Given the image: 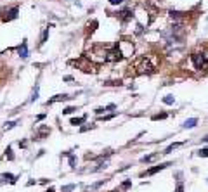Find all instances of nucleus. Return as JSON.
Instances as JSON below:
<instances>
[{"instance_id":"3","label":"nucleus","mask_w":208,"mask_h":192,"mask_svg":"<svg viewBox=\"0 0 208 192\" xmlns=\"http://www.w3.org/2000/svg\"><path fill=\"white\" fill-rule=\"evenodd\" d=\"M191 61H193V64H194V68L196 69H205L208 66V57H206V54H193L191 55Z\"/></svg>"},{"instance_id":"27","label":"nucleus","mask_w":208,"mask_h":192,"mask_svg":"<svg viewBox=\"0 0 208 192\" xmlns=\"http://www.w3.org/2000/svg\"><path fill=\"white\" fill-rule=\"evenodd\" d=\"M104 111H106L104 107H97V109H96V113H97V114H102Z\"/></svg>"},{"instance_id":"16","label":"nucleus","mask_w":208,"mask_h":192,"mask_svg":"<svg viewBox=\"0 0 208 192\" xmlns=\"http://www.w3.org/2000/svg\"><path fill=\"white\" fill-rule=\"evenodd\" d=\"M4 178H7L11 184H14V182H16V177H14V175H11V173H4Z\"/></svg>"},{"instance_id":"24","label":"nucleus","mask_w":208,"mask_h":192,"mask_svg":"<svg viewBox=\"0 0 208 192\" xmlns=\"http://www.w3.org/2000/svg\"><path fill=\"white\" fill-rule=\"evenodd\" d=\"M36 99H38V88H35L33 95H31V101H36Z\"/></svg>"},{"instance_id":"8","label":"nucleus","mask_w":208,"mask_h":192,"mask_svg":"<svg viewBox=\"0 0 208 192\" xmlns=\"http://www.w3.org/2000/svg\"><path fill=\"white\" fill-rule=\"evenodd\" d=\"M16 17H17V7H12V9L4 16V21H11V19H16Z\"/></svg>"},{"instance_id":"30","label":"nucleus","mask_w":208,"mask_h":192,"mask_svg":"<svg viewBox=\"0 0 208 192\" xmlns=\"http://www.w3.org/2000/svg\"><path fill=\"white\" fill-rule=\"evenodd\" d=\"M47 192H54V189H52V187H50V189H49V190Z\"/></svg>"},{"instance_id":"25","label":"nucleus","mask_w":208,"mask_h":192,"mask_svg":"<svg viewBox=\"0 0 208 192\" xmlns=\"http://www.w3.org/2000/svg\"><path fill=\"white\" fill-rule=\"evenodd\" d=\"M121 2H123V0H109V4H111V5H120Z\"/></svg>"},{"instance_id":"14","label":"nucleus","mask_w":208,"mask_h":192,"mask_svg":"<svg viewBox=\"0 0 208 192\" xmlns=\"http://www.w3.org/2000/svg\"><path fill=\"white\" fill-rule=\"evenodd\" d=\"M179 145H180V142H175V144L168 145V147H166V149H165V152H163V154H168V152H172L173 149H175V147H179Z\"/></svg>"},{"instance_id":"17","label":"nucleus","mask_w":208,"mask_h":192,"mask_svg":"<svg viewBox=\"0 0 208 192\" xmlns=\"http://www.w3.org/2000/svg\"><path fill=\"white\" fill-rule=\"evenodd\" d=\"M198 156H201V158H206V156H208V147H205V149H200V151H198Z\"/></svg>"},{"instance_id":"29","label":"nucleus","mask_w":208,"mask_h":192,"mask_svg":"<svg viewBox=\"0 0 208 192\" xmlns=\"http://www.w3.org/2000/svg\"><path fill=\"white\" fill-rule=\"evenodd\" d=\"M175 192H184V187H182V185H179L177 189H175Z\"/></svg>"},{"instance_id":"22","label":"nucleus","mask_w":208,"mask_h":192,"mask_svg":"<svg viewBox=\"0 0 208 192\" xmlns=\"http://www.w3.org/2000/svg\"><path fill=\"white\" fill-rule=\"evenodd\" d=\"M73 189H75V185L71 184V185H66V187H62V192H71V190H73Z\"/></svg>"},{"instance_id":"15","label":"nucleus","mask_w":208,"mask_h":192,"mask_svg":"<svg viewBox=\"0 0 208 192\" xmlns=\"http://www.w3.org/2000/svg\"><path fill=\"white\" fill-rule=\"evenodd\" d=\"M166 118V113H159V114H154L153 116V121H158V119H165Z\"/></svg>"},{"instance_id":"12","label":"nucleus","mask_w":208,"mask_h":192,"mask_svg":"<svg viewBox=\"0 0 208 192\" xmlns=\"http://www.w3.org/2000/svg\"><path fill=\"white\" fill-rule=\"evenodd\" d=\"M130 17H132V14H130V11H128V9H125V11H121V12H120V19L123 21V23H125V21H128Z\"/></svg>"},{"instance_id":"9","label":"nucleus","mask_w":208,"mask_h":192,"mask_svg":"<svg viewBox=\"0 0 208 192\" xmlns=\"http://www.w3.org/2000/svg\"><path fill=\"white\" fill-rule=\"evenodd\" d=\"M17 52H19V55L23 57V59H26L28 57V43H26V40L21 43V47L17 48Z\"/></svg>"},{"instance_id":"1","label":"nucleus","mask_w":208,"mask_h":192,"mask_svg":"<svg viewBox=\"0 0 208 192\" xmlns=\"http://www.w3.org/2000/svg\"><path fill=\"white\" fill-rule=\"evenodd\" d=\"M154 68H156V62H151V57H149V55H142V57L135 59V62H134V69H135V73H139V75L153 73Z\"/></svg>"},{"instance_id":"19","label":"nucleus","mask_w":208,"mask_h":192,"mask_svg":"<svg viewBox=\"0 0 208 192\" xmlns=\"http://www.w3.org/2000/svg\"><path fill=\"white\" fill-rule=\"evenodd\" d=\"M47 36H49V29H45V31H43V33H42L40 43H45V40H47Z\"/></svg>"},{"instance_id":"13","label":"nucleus","mask_w":208,"mask_h":192,"mask_svg":"<svg viewBox=\"0 0 208 192\" xmlns=\"http://www.w3.org/2000/svg\"><path fill=\"white\" fill-rule=\"evenodd\" d=\"M83 121H85V116H82V118H73V119H71V125H82Z\"/></svg>"},{"instance_id":"4","label":"nucleus","mask_w":208,"mask_h":192,"mask_svg":"<svg viewBox=\"0 0 208 192\" xmlns=\"http://www.w3.org/2000/svg\"><path fill=\"white\" fill-rule=\"evenodd\" d=\"M116 47L123 57H132V54H134V43L128 40H121L120 43H116Z\"/></svg>"},{"instance_id":"5","label":"nucleus","mask_w":208,"mask_h":192,"mask_svg":"<svg viewBox=\"0 0 208 192\" xmlns=\"http://www.w3.org/2000/svg\"><path fill=\"white\" fill-rule=\"evenodd\" d=\"M87 61H89V57L85 55V57H82V59L76 61V66H80L83 73H96V64H94V62L87 64Z\"/></svg>"},{"instance_id":"28","label":"nucleus","mask_w":208,"mask_h":192,"mask_svg":"<svg viewBox=\"0 0 208 192\" xmlns=\"http://www.w3.org/2000/svg\"><path fill=\"white\" fill-rule=\"evenodd\" d=\"M69 165H71V168H75V158H73V156L69 158Z\"/></svg>"},{"instance_id":"18","label":"nucleus","mask_w":208,"mask_h":192,"mask_svg":"<svg viewBox=\"0 0 208 192\" xmlns=\"http://www.w3.org/2000/svg\"><path fill=\"white\" fill-rule=\"evenodd\" d=\"M173 101H175L173 95H166L165 99H163V102H165V104H173Z\"/></svg>"},{"instance_id":"26","label":"nucleus","mask_w":208,"mask_h":192,"mask_svg":"<svg viewBox=\"0 0 208 192\" xmlns=\"http://www.w3.org/2000/svg\"><path fill=\"white\" fill-rule=\"evenodd\" d=\"M130 185H132V182H130V180H127V182H123V185H121V187H123V189H128Z\"/></svg>"},{"instance_id":"2","label":"nucleus","mask_w":208,"mask_h":192,"mask_svg":"<svg viewBox=\"0 0 208 192\" xmlns=\"http://www.w3.org/2000/svg\"><path fill=\"white\" fill-rule=\"evenodd\" d=\"M106 54H108V48L101 47V45H94V47L90 48L87 57L92 62H106Z\"/></svg>"},{"instance_id":"6","label":"nucleus","mask_w":208,"mask_h":192,"mask_svg":"<svg viewBox=\"0 0 208 192\" xmlns=\"http://www.w3.org/2000/svg\"><path fill=\"white\" fill-rule=\"evenodd\" d=\"M120 59H123L121 52L118 50V47L115 45L113 48H108V54H106V62H116Z\"/></svg>"},{"instance_id":"31","label":"nucleus","mask_w":208,"mask_h":192,"mask_svg":"<svg viewBox=\"0 0 208 192\" xmlns=\"http://www.w3.org/2000/svg\"><path fill=\"white\" fill-rule=\"evenodd\" d=\"M203 140H205V142H208V135H206V137H205V138H203Z\"/></svg>"},{"instance_id":"23","label":"nucleus","mask_w":208,"mask_h":192,"mask_svg":"<svg viewBox=\"0 0 208 192\" xmlns=\"http://www.w3.org/2000/svg\"><path fill=\"white\" fill-rule=\"evenodd\" d=\"M75 107H66V109H64V111H62V113H64V114H71V113H75Z\"/></svg>"},{"instance_id":"7","label":"nucleus","mask_w":208,"mask_h":192,"mask_svg":"<svg viewBox=\"0 0 208 192\" xmlns=\"http://www.w3.org/2000/svg\"><path fill=\"white\" fill-rule=\"evenodd\" d=\"M168 166H172V163H161V165L154 166V168H151V170H147V172H146V175H154V173L161 172V170H165V168H168Z\"/></svg>"},{"instance_id":"10","label":"nucleus","mask_w":208,"mask_h":192,"mask_svg":"<svg viewBox=\"0 0 208 192\" xmlns=\"http://www.w3.org/2000/svg\"><path fill=\"white\" fill-rule=\"evenodd\" d=\"M196 125H198V119H196V118H189V119H186V121H184V125H182V126H184V128H194Z\"/></svg>"},{"instance_id":"20","label":"nucleus","mask_w":208,"mask_h":192,"mask_svg":"<svg viewBox=\"0 0 208 192\" xmlns=\"http://www.w3.org/2000/svg\"><path fill=\"white\" fill-rule=\"evenodd\" d=\"M11 152H12V149H11V147H7V151H5V158L9 159V161H11V159H14V156L11 154Z\"/></svg>"},{"instance_id":"21","label":"nucleus","mask_w":208,"mask_h":192,"mask_svg":"<svg viewBox=\"0 0 208 192\" xmlns=\"http://www.w3.org/2000/svg\"><path fill=\"white\" fill-rule=\"evenodd\" d=\"M16 125H17L16 121H7V123H5V128H7V130H11V128H14Z\"/></svg>"},{"instance_id":"11","label":"nucleus","mask_w":208,"mask_h":192,"mask_svg":"<svg viewBox=\"0 0 208 192\" xmlns=\"http://www.w3.org/2000/svg\"><path fill=\"white\" fill-rule=\"evenodd\" d=\"M66 99H69V97L66 95V94H59V95H55L54 99H50V101L47 102V106H49V104H54V102H57V101H66Z\"/></svg>"}]
</instances>
